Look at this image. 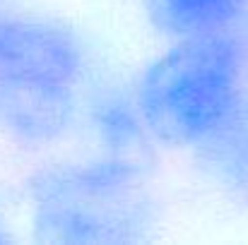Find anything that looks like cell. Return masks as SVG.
Here are the masks:
<instances>
[{
	"instance_id": "obj_1",
	"label": "cell",
	"mask_w": 248,
	"mask_h": 245,
	"mask_svg": "<svg viewBox=\"0 0 248 245\" xmlns=\"http://www.w3.org/2000/svg\"><path fill=\"white\" fill-rule=\"evenodd\" d=\"M24 204L39 243H145L164 221L147 161L99 149L34 168L24 183Z\"/></svg>"
},
{
	"instance_id": "obj_2",
	"label": "cell",
	"mask_w": 248,
	"mask_h": 245,
	"mask_svg": "<svg viewBox=\"0 0 248 245\" xmlns=\"http://www.w3.org/2000/svg\"><path fill=\"white\" fill-rule=\"evenodd\" d=\"M130 84L155 142L193 154L229 125L244 101L248 34L166 43Z\"/></svg>"
},
{
	"instance_id": "obj_3",
	"label": "cell",
	"mask_w": 248,
	"mask_h": 245,
	"mask_svg": "<svg viewBox=\"0 0 248 245\" xmlns=\"http://www.w3.org/2000/svg\"><path fill=\"white\" fill-rule=\"evenodd\" d=\"M94 51L73 22L15 5L0 24V82H70L94 75Z\"/></svg>"
},
{
	"instance_id": "obj_4",
	"label": "cell",
	"mask_w": 248,
	"mask_h": 245,
	"mask_svg": "<svg viewBox=\"0 0 248 245\" xmlns=\"http://www.w3.org/2000/svg\"><path fill=\"white\" fill-rule=\"evenodd\" d=\"M84 89L70 82H0V130L31 152L84 132Z\"/></svg>"
},
{
	"instance_id": "obj_5",
	"label": "cell",
	"mask_w": 248,
	"mask_h": 245,
	"mask_svg": "<svg viewBox=\"0 0 248 245\" xmlns=\"http://www.w3.org/2000/svg\"><path fill=\"white\" fill-rule=\"evenodd\" d=\"M84 132L94 147L106 154L145 159L157 144L142 111L138 106L133 84L94 72L84 89Z\"/></svg>"
},
{
	"instance_id": "obj_6",
	"label": "cell",
	"mask_w": 248,
	"mask_h": 245,
	"mask_svg": "<svg viewBox=\"0 0 248 245\" xmlns=\"http://www.w3.org/2000/svg\"><path fill=\"white\" fill-rule=\"evenodd\" d=\"M140 7L164 43L248 34V0H140Z\"/></svg>"
},
{
	"instance_id": "obj_7",
	"label": "cell",
	"mask_w": 248,
	"mask_h": 245,
	"mask_svg": "<svg viewBox=\"0 0 248 245\" xmlns=\"http://www.w3.org/2000/svg\"><path fill=\"white\" fill-rule=\"evenodd\" d=\"M200 180L232 204H248V89L229 125L193 152Z\"/></svg>"
},
{
	"instance_id": "obj_8",
	"label": "cell",
	"mask_w": 248,
	"mask_h": 245,
	"mask_svg": "<svg viewBox=\"0 0 248 245\" xmlns=\"http://www.w3.org/2000/svg\"><path fill=\"white\" fill-rule=\"evenodd\" d=\"M7 241H12V224L7 219L5 207L0 204V243H7Z\"/></svg>"
},
{
	"instance_id": "obj_9",
	"label": "cell",
	"mask_w": 248,
	"mask_h": 245,
	"mask_svg": "<svg viewBox=\"0 0 248 245\" xmlns=\"http://www.w3.org/2000/svg\"><path fill=\"white\" fill-rule=\"evenodd\" d=\"M15 7V2L12 0H0V24H2V19L7 17V12Z\"/></svg>"
}]
</instances>
